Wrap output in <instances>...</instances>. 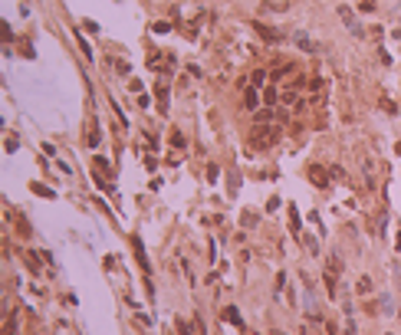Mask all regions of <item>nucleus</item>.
<instances>
[{
	"instance_id": "obj_1",
	"label": "nucleus",
	"mask_w": 401,
	"mask_h": 335,
	"mask_svg": "<svg viewBox=\"0 0 401 335\" xmlns=\"http://www.w3.org/2000/svg\"><path fill=\"white\" fill-rule=\"evenodd\" d=\"M280 125H257V129L250 131V145H253V148H273V145H276V141H280Z\"/></svg>"
},
{
	"instance_id": "obj_2",
	"label": "nucleus",
	"mask_w": 401,
	"mask_h": 335,
	"mask_svg": "<svg viewBox=\"0 0 401 335\" xmlns=\"http://www.w3.org/2000/svg\"><path fill=\"white\" fill-rule=\"evenodd\" d=\"M296 46H299V50H303V53H322V46L316 43V40H309V36H306V33H296Z\"/></svg>"
},
{
	"instance_id": "obj_3",
	"label": "nucleus",
	"mask_w": 401,
	"mask_h": 335,
	"mask_svg": "<svg viewBox=\"0 0 401 335\" xmlns=\"http://www.w3.org/2000/svg\"><path fill=\"white\" fill-rule=\"evenodd\" d=\"M309 181L316 187H329V171H322L319 164H309Z\"/></svg>"
},
{
	"instance_id": "obj_4",
	"label": "nucleus",
	"mask_w": 401,
	"mask_h": 335,
	"mask_svg": "<svg viewBox=\"0 0 401 335\" xmlns=\"http://www.w3.org/2000/svg\"><path fill=\"white\" fill-rule=\"evenodd\" d=\"M253 26H257V33H260L263 40H270V43H280V40H283V33L280 30H270L267 23H253Z\"/></svg>"
},
{
	"instance_id": "obj_5",
	"label": "nucleus",
	"mask_w": 401,
	"mask_h": 335,
	"mask_svg": "<svg viewBox=\"0 0 401 335\" xmlns=\"http://www.w3.org/2000/svg\"><path fill=\"white\" fill-rule=\"evenodd\" d=\"M224 319H227V322H234V325H240V329H243V319H240V312H237V309H234V306H227V309H224Z\"/></svg>"
},
{
	"instance_id": "obj_6",
	"label": "nucleus",
	"mask_w": 401,
	"mask_h": 335,
	"mask_svg": "<svg viewBox=\"0 0 401 335\" xmlns=\"http://www.w3.org/2000/svg\"><path fill=\"white\" fill-rule=\"evenodd\" d=\"M158 108L168 112V86H164V82H158Z\"/></svg>"
},
{
	"instance_id": "obj_7",
	"label": "nucleus",
	"mask_w": 401,
	"mask_h": 335,
	"mask_svg": "<svg viewBox=\"0 0 401 335\" xmlns=\"http://www.w3.org/2000/svg\"><path fill=\"white\" fill-rule=\"evenodd\" d=\"M30 191H33V194H40V197H46V201L53 197V191H50L46 184H40V181H33V184H30Z\"/></svg>"
},
{
	"instance_id": "obj_8",
	"label": "nucleus",
	"mask_w": 401,
	"mask_h": 335,
	"mask_svg": "<svg viewBox=\"0 0 401 335\" xmlns=\"http://www.w3.org/2000/svg\"><path fill=\"white\" fill-rule=\"evenodd\" d=\"M267 122H273V105L270 108H257V125H267Z\"/></svg>"
},
{
	"instance_id": "obj_9",
	"label": "nucleus",
	"mask_w": 401,
	"mask_h": 335,
	"mask_svg": "<svg viewBox=\"0 0 401 335\" xmlns=\"http://www.w3.org/2000/svg\"><path fill=\"white\" fill-rule=\"evenodd\" d=\"M132 247H135V253H138V263H141V270L148 273V263H145V250H141V240L135 237V240H132Z\"/></svg>"
},
{
	"instance_id": "obj_10",
	"label": "nucleus",
	"mask_w": 401,
	"mask_h": 335,
	"mask_svg": "<svg viewBox=\"0 0 401 335\" xmlns=\"http://www.w3.org/2000/svg\"><path fill=\"white\" fill-rule=\"evenodd\" d=\"M96 168L102 174H112V164H108V158H102V155H96Z\"/></svg>"
},
{
	"instance_id": "obj_11",
	"label": "nucleus",
	"mask_w": 401,
	"mask_h": 335,
	"mask_svg": "<svg viewBox=\"0 0 401 335\" xmlns=\"http://www.w3.org/2000/svg\"><path fill=\"white\" fill-rule=\"evenodd\" d=\"M250 82H253V89H260L263 82H267V73H263V69H257V73L250 76Z\"/></svg>"
},
{
	"instance_id": "obj_12",
	"label": "nucleus",
	"mask_w": 401,
	"mask_h": 335,
	"mask_svg": "<svg viewBox=\"0 0 401 335\" xmlns=\"http://www.w3.org/2000/svg\"><path fill=\"white\" fill-rule=\"evenodd\" d=\"M0 36H3V46H7V43H10V40H13V30H10V26H7V20L0 23Z\"/></svg>"
},
{
	"instance_id": "obj_13",
	"label": "nucleus",
	"mask_w": 401,
	"mask_h": 335,
	"mask_svg": "<svg viewBox=\"0 0 401 335\" xmlns=\"http://www.w3.org/2000/svg\"><path fill=\"white\" fill-rule=\"evenodd\" d=\"M263 102H267V105H276V89H263Z\"/></svg>"
},
{
	"instance_id": "obj_14",
	"label": "nucleus",
	"mask_w": 401,
	"mask_h": 335,
	"mask_svg": "<svg viewBox=\"0 0 401 335\" xmlns=\"http://www.w3.org/2000/svg\"><path fill=\"white\" fill-rule=\"evenodd\" d=\"M358 292H362V296H369V292H372V280H369V276H362V280H358Z\"/></svg>"
},
{
	"instance_id": "obj_15",
	"label": "nucleus",
	"mask_w": 401,
	"mask_h": 335,
	"mask_svg": "<svg viewBox=\"0 0 401 335\" xmlns=\"http://www.w3.org/2000/svg\"><path fill=\"white\" fill-rule=\"evenodd\" d=\"M3 335H17V319H7V322H3Z\"/></svg>"
},
{
	"instance_id": "obj_16",
	"label": "nucleus",
	"mask_w": 401,
	"mask_h": 335,
	"mask_svg": "<svg viewBox=\"0 0 401 335\" xmlns=\"http://www.w3.org/2000/svg\"><path fill=\"white\" fill-rule=\"evenodd\" d=\"M27 266H30L33 273H40V257H36V253H30V257H27Z\"/></svg>"
},
{
	"instance_id": "obj_17",
	"label": "nucleus",
	"mask_w": 401,
	"mask_h": 335,
	"mask_svg": "<svg viewBox=\"0 0 401 335\" xmlns=\"http://www.w3.org/2000/svg\"><path fill=\"white\" fill-rule=\"evenodd\" d=\"M247 108H257V89H247Z\"/></svg>"
},
{
	"instance_id": "obj_18",
	"label": "nucleus",
	"mask_w": 401,
	"mask_h": 335,
	"mask_svg": "<svg viewBox=\"0 0 401 335\" xmlns=\"http://www.w3.org/2000/svg\"><path fill=\"white\" fill-rule=\"evenodd\" d=\"M79 46H82V56H86V59H92V46H89L82 36H79Z\"/></svg>"
},
{
	"instance_id": "obj_19",
	"label": "nucleus",
	"mask_w": 401,
	"mask_h": 335,
	"mask_svg": "<svg viewBox=\"0 0 401 335\" xmlns=\"http://www.w3.org/2000/svg\"><path fill=\"white\" fill-rule=\"evenodd\" d=\"M152 30H155V33H168V30H171V26H168V23H164V20H158V23H152Z\"/></svg>"
},
{
	"instance_id": "obj_20",
	"label": "nucleus",
	"mask_w": 401,
	"mask_h": 335,
	"mask_svg": "<svg viewBox=\"0 0 401 335\" xmlns=\"http://www.w3.org/2000/svg\"><path fill=\"white\" fill-rule=\"evenodd\" d=\"M358 10L369 13V10H375V3H372V0H362V3H358Z\"/></svg>"
},
{
	"instance_id": "obj_21",
	"label": "nucleus",
	"mask_w": 401,
	"mask_h": 335,
	"mask_svg": "<svg viewBox=\"0 0 401 335\" xmlns=\"http://www.w3.org/2000/svg\"><path fill=\"white\" fill-rule=\"evenodd\" d=\"M286 73H290V66H280V69H276V73H273L270 79H283V76H286Z\"/></svg>"
},
{
	"instance_id": "obj_22",
	"label": "nucleus",
	"mask_w": 401,
	"mask_h": 335,
	"mask_svg": "<svg viewBox=\"0 0 401 335\" xmlns=\"http://www.w3.org/2000/svg\"><path fill=\"white\" fill-rule=\"evenodd\" d=\"M398 250H401V237H398Z\"/></svg>"
}]
</instances>
